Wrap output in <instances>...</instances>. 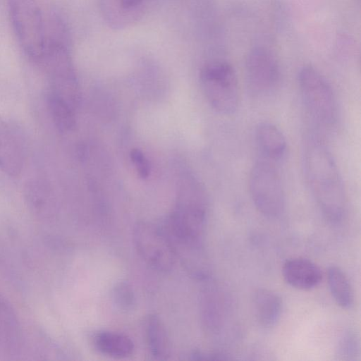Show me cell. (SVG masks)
I'll return each instance as SVG.
<instances>
[{"label": "cell", "mask_w": 361, "mask_h": 361, "mask_svg": "<svg viewBox=\"0 0 361 361\" xmlns=\"http://www.w3.org/2000/svg\"><path fill=\"white\" fill-rule=\"evenodd\" d=\"M255 317L264 328H271L279 322L282 312V300L275 292L267 288L256 290L252 296Z\"/></svg>", "instance_id": "obj_11"}, {"label": "cell", "mask_w": 361, "mask_h": 361, "mask_svg": "<svg viewBox=\"0 0 361 361\" xmlns=\"http://www.w3.org/2000/svg\"><path fill=\"white\" fill-rule=\"evenodd\" d=\"M105 23L114 30H123L137 23L143 16L145 0H99Z\"/></svg>", "instance_id": "obj_9"}, {"label": "cell", "mask_w": 361, "mask_h": 361, "mask_svg": "<svg viewBox=\"0 0 361 361\" xmlns=\"http://www.w3.org/2000/svg\"><path fill=\"white\" fill-rule=\"evenodd\" d=\"M130 157L139 176L147 178L150 173V166L142 152L138 149H133L130 151Z\"/></svg>", "instance_id": "obj_21"}, {"label": "cell", "mask_w": 361, "mask_h": 361, "mask_svg": "<svg viewBox=\"0 0 361 361\" xmlns=\"http://www.w3.org/2000/svg\"><path fill=\"white\" fill-rule=\"evenodd\" d=\"M24 146L16 129L0 116V169L7 176L18 177L24 166Z\"/></svg>", "instance_id": "obj_8"}, {"label": "cell", "mask_w": 361, "mask_h": 361, "mask_svg": "<svg viewBox=\"0 0 361 361\" xmlns=\"http://www.w3.org/2000/svg\"><path fill=\"white\" fill-rule=\"evenodd\" d=\"M298 84L305 106L316 124L325 129L334 127L337 102L326 79L314 67L305 66L298 73Z\"/></svg>", "instance_id": "obj_2"}, {"label": "cell", "mask_w": 361, "mask_h": 361, "mask_svg": "<svg viewBox=\"0 0 361 361\" xmlns=\"http://www.w3.org/2000/svg\"><path fill=\"white\" fill-rule=\"evenodd\" d=\"M248 186L252 202L260 213L271 219L282 214L285 194L280 175L272 163L257 161L250 170Z\"/></svg>", "instance_id": "obj_5"}, {"label": "cell", "mask_w": 361, "mask_h": 361, "mask_svg": "<svg viewBox=\"0 0 361 361\" xmlns=\"http://www.w3.org/2000/svg\"><path fill=\"white\" fill-rule=\"evenodd\" d=\"M46 102L51 119L61 132L66 133L75 128L74 107L66 99L49 90L46 95Z\"/></svg>", "instance_id": "obj_16"}, {"label": "cell", "mask_w": 361, "mask_h": 361, "mask_svg": "<svg viewBox=\"0 0 361 361\" xmlns=\"http://www.w3.org/2000/svg\"><path fill=\"white\" fill-rule=\"evenodd\" d=\"M24 195L28 204L39 213H48L52 204V192L47 180L32 178L24 185Z\"/></svg>", "instance_id": "obj_18"}, {"label": "cell", "mask_w": 361, "mask_h": 361, "mask_svg": "<svg viewBox=\"0 0 361 361\" xmlns=\"http://www.w3.org/2000/svg\"><path fill=\"white\" fill-rule=\"evenodd\" d=\"M133 240L137 253L149 266L159 272L171 271L176 257L164 230L140 221L134 226Z\"/></svg>", "instance_id": "obj_6"}, {"label": "cell", "mask_w": 361, "mask_h": 361, "mask_svg": "<svg viewBox=\"0 0 361 361\" xmlns=\"http://www.w3.org/2000/svg\"><path fill=\"white\" fill-rule=\"evenodd\" d=\"M225 298L213 286L207 287L202 298V316L207 329L216 331L222 326L226 315Z\"/></svg>", "instance_id": "obj_15"}, {"label": "cell", "mask_w": 361, "mask_h": 361, "mask_svg": "<svg viewBox=\"0 0 361 361\" xmlns=\"http://www.w3.org/2000/svg\"><path fill=\"white\" fill-rule=\"evenodd\" d=\"M201 85L210 105L217 112L230 115L238 109L240 90L233 67L228 62L215 60L201 68Z\"/></svg>", "instance_id": "obj_3"}, {"label": "cell", "mask_w": 361, "mask_h": 361, "mask_svg": "<svg viewBox=\"0 0 361 361\" xmlns=\"http://www.w3.org/2000/svg\"><path fill=\"white\" fill-rule=\"evenodd\" d=\"M145 331L150 355L155 360H167L171 354L170 341L164 323L157 314L147 317Z\"/></svg>", "instance_id": "obj_13"}, {"label": "cell", "mask_w": 361, "mask_h": 361, "mask_svg": "<svg viewBox=\"0 0 361 361\" xmlns=\"http://www.w3.org/2000/svg\"><path fill=\"white\" fill-rule=\"evenodd\" d=\"M302 163L307 185L324 216L331 222L341 221L347 207L344 183L331 152L317 136L306 139Z\"/></svg>", "instance_id": "obj_1"}, {"label": "cell", "mask_w": 361, "mask_h": 361, "mask_svg": "<svg viewBox=\"0 0 361 361\" xmlns=\"http://www.w3.org/2000/svg\"><path fill=\"white\" fill-rule=\"evenodd\" d=\"M255 138L259 149L267 159L276 161L286 154V137L274 124L270 122L259 123L255 130Z\"/></svg>", "instance_id": "obj_12"}, {"label": "cell", "mask_w": 361, "mask_h": 361, "mask_svg": "<svg viewBox=\"0 0 361 361\" xmlns=\"http://www.w3.org/2000/svg\"><path fill=\"white\" fill-rule=\"evenodd\" d=\"M245 75L250 92L266 97L275 91L281 80L279 61L272 51L264 47L250 50L245 63Z\"/></svg>", "instance_id": "obj_7"}, {"label": "cell", "mask_w": 361, "mask_h": 361, "mask_svg": "<svg viewBox=\"0 0 361 361\" xmlns=\"http://www.w3.org/2000/svg\"><path fill=\"white\" fill-rule=\"evenodd\" d=\"M327 279L331 293L337 305L343 309L351 308L354 294L345 272L337 266H331L328 269Z\"/></svg>", "instance_id": "obj_17"}, {"label": "cell", "mask_w": 361, "mask_h": 361, "mask_svg": "<svg viewBox=\"0 0 361 361\" xmlns=\"http://www.w3.org/2000/svg\"><path fill=\"white\" fill-rule=\"evenodd\" d=\"M112 300L116 307L123 312L134 309L136 305V297L131 285L121 281L115 285L112 290Z\"/></svg>", "instance_id": "obj_19"}, {"label": "cell", "mask_w": 361, "mask_h": 361, "mask_svg": "<svg viewBox=\"0 0 361 361\" xmlns=\"http://www.w3.org/2000/svg\"><path fill=\"white\" fill-rule=\"evenodd\" d=\"M285 281L300 290H310L317 287L322 280L319 267L313 262L302 257L287 260L282 268Z\"/></svg>", "instance_id": "obj_10"}, {"label": "cell", "mask_w": 361, "mask_h": 361, "mask_svg": "<svg viewBox=\"0 0 361 361\" xmlns=\"http://www.w3.org/2000/svg\"><path fill=\"white\" fill-rule=\"evenodd\" d=\"M338 350L340 355L348 359L357 355L358 343L355 335L351 332L345 333L340 341Z\"/></svg>", "instance_id": "obj_20"}, {"label": "cell", "mask_w": 361, "mask_h": 361, "mask_svg": "<svg viewBox=\"0 0 361 361\" xmlns=\"http://www.w3.org/2000/svg\"><path fill=\"white\" fill-rule=\"evenodd\" d=\"M94 347L104 355L115 358H123L130 355L134 350L131 338L122 333L102 331L94 338Z\"/></svg>", "instance_id": "obj_14"}, {"label": "cell", "mask_w": 361, "mask_h": 361, "mask_svg": "<svg viewBox=\"0 0 361 361\" xmlns=\"http://www.w3.org/2000/svg\"><path fill=\"white\" fill-rule=\"evenodd\" d=\"M11 22L25 55L39 65L45 44V25L35 0H8Z\"/></svg>", "instance_id": "obj_4"}]
</instances>
